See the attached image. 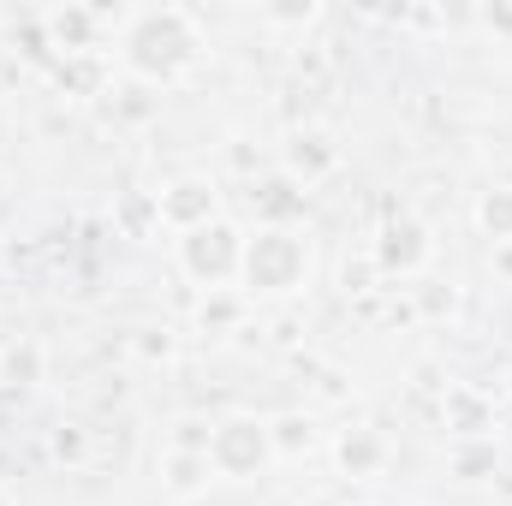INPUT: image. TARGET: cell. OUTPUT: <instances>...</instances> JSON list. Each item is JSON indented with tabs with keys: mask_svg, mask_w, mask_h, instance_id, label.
<instances>
[{
	"mask_svg": "<svg viewBox=\"0 0 512 506\" xmlns=\"http://www.w3.org/2000/svg\"><path fill=\"white\" fill-rule=\"evenodd\" d=\"M102 12L96 6H60V12H48L42 18V30H48V42L66 54V60H78V54H96V36H102Z\"/></svg>",
	"mask_w": 512,
	"mask_h": 506,
	"instance_id": "30bf717a",
	"label": "cell"
},
{
	"mask_svg": "<svg viewBox=\"0 0 512 506\" xmlns=\"http://www.w3.org/2000/svg\"><path fill=\"white\" fill-rule=\"evenodd\" d=\"M441 429L453 441H495V429H501L495 393H483L477 381H447L441 387Z\"/></svg>",
	"mask_w": 512,
	"mask_h": 506,
	"instance_id": "ba28073f",
	"label": "cell"
},
{
	"mask_svg": "<svg viewBox=\"0 0 512 506\" xmlns=\"http://www.w3.org/2000/svg\"><path fill=\"white\" fill-rule=\"evenodd\" d=\"M155 477H161V489H167L173 501H197V495H209V483H215L209 453H179V447H167V453H161Z\"/></svg>",
	"mask_w": 512,
	"mask_h": 506,
	"instance_id": "8fae6325",
	"label": "cell"
},
{
	"mask_svg": "<svg viewBox=\"0 0 512 506\" xmlns=\"http://www.w3.org/2000/svg\"><path fill=\"white\" fill-rule=\"evenodd\" d=\"M137 352H143V358H167V352H173V340H167V334L155 340V328H143V334H137Z\"/></svg>",
	"mask_w": 512,
	"mask_h": 506,
	"instance_id": "44dd1931",
	"label": "cell"
},
{
	"mask_svg": "<svg viewBox=\"0 0 512 506\" xmlns=\"http://www.w3.org/2000/svg\"><path fill=\"white\" fill-rule=\"evenodd\" d=\"M507 399H512V358H507Z\"/></svg>",
	"mask_w": 512,
	"mask_h": 506,
	"instance_id": "cb8c5ba5",
	"label": "cell"
},
{
	"mask_svg": "<svg viewBox=\"0 0 512 506\" xmlns=\"http://www.w3.org/2000/svg\"><path fill=\"white\" fill-rule=\"evenodd\" d=\"M387 459H393V441H387L376 423H346V429H334V465H340V477L370 483V477L387 471Z\"/></svg>",
	"mask_w": 512,
	"mask_h": 506,
	"instance_id": "9c48e42d",
	"label": "cell"
},
{
	"mask_svg": "<svg viewBox=\"0 0 512 506\" xmlns=\"http://www.w3.org/2000/svg\"><path fill=\"white\" fill-rule=\"evenodd\" d=\"M179 274L191 280V286H203V292H233L239 286V268H245V227L239 221H209V227H197V233H179Z\"/></svg>",
	"mask_w": 512,
	"mask_h": 506,
	"instance_id": "277c9868",
	"label": "cell"
},
{
	"mask_svg": "<svg viewBox=\"0 0 512 506\" xmlns=\"http://www.w3.org/2000/svg\"><path fill=\"white\" fill-rule=\"evenodd\" d=\"M447 477H453V483H495V477H501V447H495V441H453Z\"/></svg>",
	"mask_w": 512,
	"mask_h": 506,
	"instance_id": "5bb4252c",
	"label": "cell"
},
{
	"mask_svg": "<svg viewBox=\"0 0 512 506\" xmlns=\"http://www.w3.org/2000/svg\"><path fill=\"white\" fill-rule=\"evenodd\" d=\"M471 227H477L495 251H507L512 245V179H495V185H483V191L471 197Z\"/></svg>",
	"mask_w": 512,
	"mask_h": 506,
	"instance_id": "4fadbf2b",
	"label": "cell"
},
{
	"mask_svg": "<svg viewBox=\"0 0 512 506\" xmlns=\"http://www.w3.org/2000/svg\"><path fill=\"white\" fill-rule=\"evenodd\" d=\"M256 18H262L268 30H310V24L322 18V6H316V0H304V6H262Z\"/></svg>",
	"mask_w": 512,
	"mask_h": 506,
	"instance_id": "d6986e66",
	"label": "cell"
},
{
	"mask_svg": "<svg viewBox=\"0 0 512 506\" xmlns=\"http://www.w3.org/2000/svg\"><path fill=\"white\" fill-rule=\"evenodd\" d=\"M483 24H489V30H512V6H489Z\"/></svg>",
	"mask_w": 512,
	"mask_h": 506,
	"instance_id": "7402d4cb",
	"label": "cell"
},
{
	"mask_svg": "<svg viewBox=\"0 0 512 506\" xmlns=\"http://www.w3.org/2000/svg\"><path fill=\"white\" fill-rule=\"evenodd\" d=\"M209 298H215V304H203V316H197L203 328H215V322H233V316H239V298H227V292H209Z\"/></svg>",
	"mask_w": 512,
	"mask_h": 506,
	"instance_id": "ffe728a7",
	"label": "cell"
},
{
	"mask_svg": "<svg viewBox=\"0 0 512 506\" xmlns=\"http://www.w3.org/2000/svg\"><path fill=\"white\" fill-rule=\"evenodd\" d=\"M310 280H316V245H310L304 227H256V233H245V268H239L245 298L280 304V298H298Z\"/></svg>",
	"mask_w": 512,
	"mask_h": 506,
	"instance_id": "7a4b0ae2",
	"label": "cell"
},
{
	"mask_svg": "<svg viewBox=\"0 0 512 506\" xmlns=\"http://www.w3.org/2000/svg\"><path fill=\"white\" fill-rule=\"evenodd\" d=\"M120 66H126L137 84H185L203 54H209V36L197 24L191 6H137L120 18Z\"/></svg>",
	"mask_w": 512,
	"mask_h": 506,
	"instance_id": "6da1fadb",
	"label": "cell"
},
{
	"mask_svg": "<svg viewBox=\"0 0 512 506\" xmlns=\"http://www.w3.org/2000/svg\"><path fill=\"white\" fill-rule=\"evenodd\" d=\"M0 381H6V387H36V381H42V352H36L30 340H24V346H6Z\"/></svg>",
	"mask_w": 512,
	"mask_h": 506,
	"instance_id": "ac0fdd59",
	"label": "cell"
},
{
	"mask_svg": "<svg viewBox=\"0 0 512 506\" xmlns=\"http://www.w3.org/2000/svg\"><path fill=\"white\" fill-rule=\"evenodd\" d=\"M340 161H346V149H340V137L328 126H292L286 143H280V173L298 191H316L328 173H340Z\"/></svg>",
	"mask_w": 512,
	"mask_h": 506,
	"instance_id": "52a82bcc",
	"label": "cell"
},
{
	"mask_svg": "<svg viewBox=\"0 0 512 506\" xmlns=\"http://www.w3.org/2000/svg\"><path fill=\"white\" fill-rule=\"evenodd\" d=\"M370 262L393 274V280H417L429 262H435V239H429V227L417 221V215H405V209H393L382 227H376V239H370Z\"/></svg>",
	"mask_w": 512,
	"mask_h": 506,
	"instance_id": "5b68a950",
	"label": "cell"
},
{
	"mask_svg": "<svg viewBox=\"0 0 512 506\" xmlns=\"http://www.w3.org/2000/svg\"><path fill=\"white\" fill-rule=\"evenodd\" d=\"M280 459H274V435H268V417L256 411H227L209 423V471L215 483H256L268 477Z\"/></svg>",
	"mask_w": 512,
	"mask_h": 506,
	"instance_id": "3957f363",
	"label": "cell"
},
{
	"mask_svg": "<svg viewBox=\"0 0 512 506\" xmlns=\"http://www.w3.org/2000/svg\"><path fill=\"white\" fill-rule=\"evenodd\" d=\"M411 304H417V316H423V322H447V316L459 310V286H453V280H429V274H417Z\"/></svg>",
	"mask_w": 512,
	"mask_h": 506,
	"instance_id": "2e32d148",
	"label": "cell"
},
{
	"mask_svg": "<svg viewBox=\"0 0 512 506\" xmlns=\"http://www.w3.org/2000/svg\"><path fill=\"white\" fill-rule=\"evenodd\" d=\"M268 435H274V459H310V453H316V417H310V411H280V417H268Z\"/></svg>",
	"mask_w": 512,
	"mask_h": 506,
	"instance_id": "9a60e30c",
	"label": "cell"
},
{
	"mask_svg": "<svg viewBox=\"0 0 512 506\" xmlns=\"http://www.w3.org/2000/svg\"><path fill=\"white\" fill-rule=\"evenodd\" d=\"M304 197L310 191H298L286 173H274V179H262L251 191L256 203V227H304Z\"/></svg>",
	"mask_w": 512,
	"mask_h": 506,
	"instance_id": "7c38bea8",
	"label": "cell"
},
{
	"mask_svg": "<svg viewBox=\"0 0 512 506\" xmlns=\"http://www.w3.org/2000/svg\"><path fill=\"white\" fill-rule=\"evenodd\" d=\"M48 453H54L60 465H72V471L90 465V429H84V423H54V429H48Z\"/></svg>",
	"mask_w": 512,
	"mask_h": 506,
	"instance_id": "e0dca14e",
	"label": "cell"
},
{
	"mask_svg": "<svg viewBox=\"0 0 512 506\" xmlns=\"http://www.w3.org/2000/svg\"><path fill=\"white\" fill-rule=\"evenodd\" d=\"M155 221L167 233H197L209 221H221V185L209 173H179L155 191Z\"/></svg>",
	"mask_w": 512,
	"mask_h": 506,
	"instance_id": "8992f818",
	"label": "cell"
},
{
	"mask_svg": "<svg viewBox=\"0 0 512 506\" xmlns=\"http://www.w3.org/2000/svg\"><path fill=\"white\" fill-rule=\"evenodd\" d=\"M0 506H18V501H12V489H0Z\"/></svg>",
	"mask_w": 512,
	"mask_h": 506,
	"instance_id": "603a6c76",
	"label": "cell"
}]
</instances>
